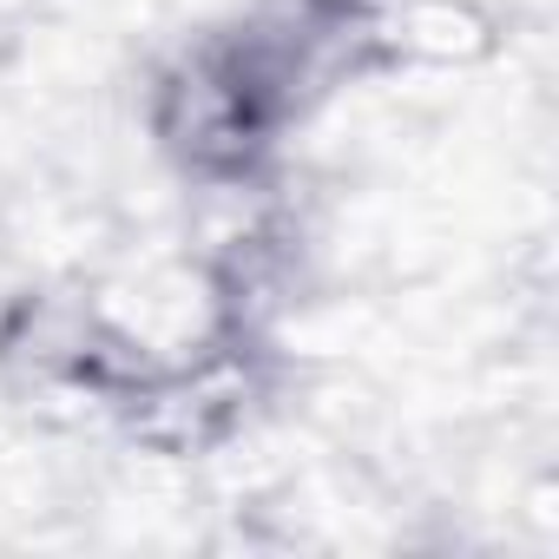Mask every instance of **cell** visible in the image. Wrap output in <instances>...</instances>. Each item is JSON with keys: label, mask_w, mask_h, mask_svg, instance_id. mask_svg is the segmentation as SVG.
<instances>
[{"label": "cell", "mask_w": 559, "mask_h": 559, "mask_svg": "<svg viewBox=\"0 0 559 559\" xmlns=\"http://www.w3.org/2000/svg\"><path fill=\"white\" fill-rule=\"evenodd\" d=\"M290 382V362L257 330H217L185 356H165L126 382L106 428L145 461V467H211L230 441H243L257 421H270L276 395Z\"/></svg>", "instance_id": "obj_1"}, {"label": "cell", "mask_w": 559, "mask_h": 559, "mask_svg": "<svg viewBox=\"0 0 559 559\" xmlns=\"http://www.w3.org/2000/svg\"><path fill=\"white\" fill-rule=\"evenodd\" d=\"M139 369L152 362L112 330L86 276H27L0 297V395L40 421H106Z\"/></svg>", "instance_id": "obj_2"}]
</instances>
